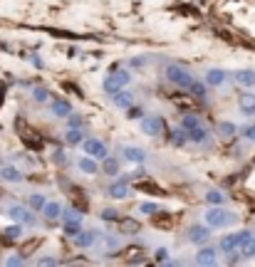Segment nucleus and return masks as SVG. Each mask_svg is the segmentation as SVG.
I'll return each mask as SVG.
<instances>
[{"label": "nucleus", "instance_id": "f257e3e1", "mask_svg": "<svg viewBox=\"0 0 255 267\" xmlns=\"http://www.w3.org/2000/svg\"><path fill=\"white\" fill-rule=\"evenodd\" d=\"M203 218H206V225H211V228H228V225H233V223L238 220V215H236V213L223 210V208H218V205L208 208Z\"/></svg>", "mask_w": 255, "mask_h": 267}, {"label": "nucleus", "instance_id": "f03ea898", "mask_svg": "<svg viewBox=\"0 0 255 267\" xmlns=\"http://www.w3.org/2000/svg\"><path fill=\"white\" fill-rule=\"evenodd\" d=\"M164 77H166L171 84H176V87H186V89H189V87L193 84L191 72H189L184 65H176V62H171V65L164 67Z\"/></svg>", "mask_w": 255, "mask_h": 267}, {"label": "nucleus", "instance_id": "7ed1b4c3", "mask_svg": "<svg viewBox=\"0 0 255 267\" xmlns=\"http://www.w3.org/2000/svg\"><path fill=\"white\" fill-rule=\"evenodd\" d=\"M129 82H131V74H129L127 69H122V72H114V74H109L107 79H104V92L109 94V97H114L117 92H122L124 87H127Z\"/></svg>", "mask_w": 255, "mask_h": 267}, {"label": "nucleus", "instance_id": "20e7f679", "mask_svg": "<svg viewBox=\"0 0 255 267\" xmlns=\"http://www.w3.org/2000/svg\"><path fill=\"white\" fill-rule=\"evenodd\" d=\"M139 129H141V134H146V136H161V134L166 132V122H164L161 117H144V119L139 122Z\"/></svg>", "mask_w": 255, "mask_h": 267}, {"label": "nucleus", "instance_id": "39448f33", "mask_svg": "<svg viewBox=\"0 0 255 267\" xmlns=\"http://www.w3.org/2000/svg\"><path fill=\"white\" fill-rule=\"evenodd\" d=\"M82 151L87 153V156H94V158H107L109 156V148L102 143V141H97V138H84L82 141Z\"/></svg>", "mask_w": 255, "mask_h": 267}, {"label": "nucleus", "instance_id": "423d86ee", "mask_svg": "<svg viewBox=\"0 0 255 267\" xmlns=\"http://www.w3.org/2000/svg\"><path fill=\"white\" fill-rule=\"evenodd\" d=\"M7 215H10L12 220L22 223V225H35V218H32V213H30V210H27L25 205H10Z\"/></svg>", "mask_w": 255, "mask_h": 267}, {"label": "nucleus", "instance_id": "0eeeda50", "mask_svg": "<svg viewBox=\"0 0 255 267\" xmlns=\"http://www.w3.org/2000/svg\"><path fill=\"white\" fill-rule=\"evenodd\" d=\"M208 238H211V225H193L189 230V240L193 245H203L208 243Z\"/></svg>", "mask_w": 255, "mask_h": 267}, {"label": "nucleus", "instance_id": "6e6552de", "mask_svg": "<svg viewBox=\"0 0 255 267\" xmlns=\"http://www.w3.org/2000/svg\"><path fill=\"white\" fill-rule=\"evenodd\" d=\"M206 84L208 87H223L226 84V79H228V72L226 69H218V67H213V69H208L206 72Z\"/></svg>", "mask_w": 255, "mask_h": 267}, {"label": "nucleus", "instance_id": "1a4fd4ad", "mask_svg": "<svg viewBox=\"0 0 255 267\" xmlns=\"http://www.w3.org/2000/svg\"><path fill=\"white\" fill-rule=\"evenodd\" d=\"M77 168H79L82 173H87V176H97V173H99V163H97V158H94V156H87V153L77 161Z\"/></svg>", "mask_w": 255, "mask_h": 267}, {"label": "nucleus", "instance_id": "9d476101", "mask_svg": "<svg viewBox=\"0 0 255 267\" xmlns=\"http://www.w3.org/2000/svg\"><path fill=\"white\" fill-rule=\"evenodd\" d=\"M238 107H241V112H243L246 117H253L255 114V94L253 92H243V94L238 97Z\"/></svg>", "mask_w": 255, "mask_h": 267}, {"label": "nucleus", "instance_id": "9b49d317", "mask_svg": "<svg viewBox=\"0 0 255 267\" xmlns=\"http://www.w3.org/2000/svg\"><path fill=\"white\" fill-rule=\"evenodd\" d=\"M72 240H74L77 248H92L94 240H97V233H94V230H79Z\"/></svg>", "mask_w": 255, "mask_h": 267}, {"label": "nucleus", "instance_id": "f8f14e48", "mask_svg": "<svg viewBox=\"0 0 255 267\" xmlns=\"http://www.w3.org/2000/svg\"><path fill=\"white\" fill-rule=\"evenodd\" d=\"M221 250H223V253H236V250H241V233L226 235V238L221 240Z\"/></svg>", "mask_w": 255, "mask_h": 267}, {"label": "nucleus", "instance_id": "ddd939ff", "mask_svg": "<svg viewBox=\"0 0 255 267\" xmlns=\"http://www.w3.org/2000/svg\"><path fill=\"white\" fill-rule=\"evenodd\" d=\"M124 158L131 163H144L146 161V151L139 146H124Z\"/></svg>", "mask_w": 255, "mask_h": 267}, {"label": "nucleus", "instance_id": "4468645a", "mask_svg": "<svg viewBox=\"0 0 255 267\" xmlns=\"http://www.w3.org/2000/svg\"><path fill=\"white\" fill-rule=\"evenodd\" d=\"M82 141H84V132H82L79 127H69V129L64 132V143H69V146H82Z\"/></svg>", "mask_w": 255, "mask_h": 267}, {"label": "nucleus", "instance_id": "2eb2a0df", "mask_svg": "<svg viewBox=\"0 0 255 267\" xmlns=\"http://www.w3.org/2000/svg\"><path fill=\"white\" fill-rule=\"evenodd\" d=\"M0 178H2V181H10V183H20L25 176H22L15 166H2V168H0Z\"/></svg>", "mask_w": 255, "mask_h": 267}, {"label": "nucleus", "instance_id": "dca6fc26", "mask_svg": "<svg viewBox=\"0 0 255 267\" xmlns=\"http://www.w3.org/2000/svg\"><path fill=\"white\" fill-rule=\"evenodd\" d=\"M42 213H45L47 220H57V218L62 215V203H57V200H47L45 208H42Z\"/></svg>", "mask_w": 255, "mask_h": 267}, {"label": "nucleus", "instance_id": "f3484780", "mask_svg": "<svg viewBox=\"0 0 255 267\" xmlns=\"http://www.w3.org/2000/svg\"><path fill=\"white\" fill-rule=\"evenodd\" d=\"M218 258H216V250L211 248H201V253L196 255V265H216Z\"/></svg>", "mask_w": 255, "mask_h": 267}, {"label": "nucleus", "instance_id": "a211bd4d", "mask_svg": "<svg viewBox=\"0 0 255 267\" xmlns=\"http://www.w3.org/2000/svg\"><path fill=\"white\" fill-rule=\"evenodd\" d=\"M236 82L241 87H255V72L253 69H238L236 72Z\"/></svg>", "mask_w": 255, "mask_h": 267}, {"label": "nucleus", "instance_id": "6ab92c4d", "mask_svg": "<svg viewBox=\"0 0 255 267\" xmlns=\"http://www.w3.org/2000/svg\"><path fill=\"white\" fill-rule=\"evenodd\" d=\"M52 114H55V117H60V119H67V117L72 114V107H69V102H64V99L52 102Z\"/></svg>", "mask_w": 255, "mask_h": 267}, {"label": "nucleus", "instance_id": "aec40b11", "mask_svg": "<svg viewBox=\"0 0 255 267\" xmlns=\"http://www.w3.org/2000/svg\"><path fill=\"white\" fill-rule=\"evenodd\" d=\"M112 99H114V107H119V109H129V107H131V102H134V99H131V92H127V89L117 92Z\"/></svg>", "mask_w": 255, "mask_h": 267}, {"label": "nucleus", "instance_id": "412c9836", "mask_svg": "<svg viewBox=\"0 0 255 267\" xmlns=\"http://www.w3.org/2000/svg\"><path fill=\"white\" fill-rule=\"evenodd\" d=\"M109 196L112 198H117V200H122V198H127L129 196V188H127V181L122 178V181H117L112 188H109Z\"/></svg>", "mask_w": 255, "mask_h": 267}, {"label": "nucleus", "instance_id": "4be33fe9", "mask_svg": "<svg viewBox=\"0 0 255 267\" xmlns=\"http://www.w3.org/2000/svg\"><path fill=\"white\" fill-rule=\"evenodd\" d=\"M189 141H193V143H206V141H208L206 127H196V129H191V132H189Z\"/></svg>", "mask_w": 255, "mask_h": 267}, {"label": "nucleus", "instance_id": "5701e85b", "mask_svg": "<svg viewBox=\"0 0 255 267\" xmlns=\"http://www.w3.org/2000/svg\"><path fill=\"white\" fill-rule=\"evenodd\" d=\"M102 168H104V176H117L119 173V161L112 158V156H107L104 163H102Z\"/></svg>", "mask_w": 255, "mask_h": 267}, {"label": "nucleus", "instance_id": "b1692460", "mask_svg": "<svg viewBox=\"0 0 255 267\" xmlns=\"http://www.w3.org/2000/svg\"><path fill=\"white\" fill-rule=\"evenodd\" d=\"M20 233H22L20 225H7V228L2 230V240H5V243H12V240L20 238Z\"/></svg>", "mask_w": 255, "mask_h": 267}, {"label": "nucleus", "instance_id": "393cba45", "mask_svg": "<svg viewBox=\"0 0 255 267\" xmlns=\"http://www.w3.org/2000/svg\"><path fill=\"white\" fill-rule=\"evenodd\" d=\"M206 87H208L206 79H203V82H196V79H193V84L189 87V92H191L196 99H206Z\"/></svg>", "mask_w": 255, "mask_h": 267}, {"label": "nucleus", "instance_id": "a878e982", "mask_svg": "<svg viewBox=\"0 0 255 267\" xmlns=\"http://www.w3.org/2000/svg\"><path fill=\"white\" fill-rule=\"evenodd\" d=\"M181 127H184L186 132H191L196 127H201V119H198L196 114H184V117H181Z\"/></svg>", "mask_w": 255, "mask_h": 267}, {"label": "nucleus", "instance_id": "bb28decb", "mask_svg": "<svg viewBox=\"0 0 255 267\" xmlns=\"http://www.w3.org/2000/svg\"><path fill=\"white\" fill-rule=\"evenodd\" d=\"M45 203H47V200H45L42 193H30V198H27V205H30L32 210H42V208H45Z\"/></svg>", "mask_w": 255, "mask_h": 267}, {"label": "nucleus", "instance_id": "cd10ccee", "mask_svg": "<svg viewBox=\"0 0 255 267\" xmlns=\"http://www.w3.org/2000/svg\"><path fill=\"white\" fill-rule=\"evenodd\" d=\"M82 230V225H79V220H64V225H62V233L64 235H69V238H74L77 233Z\"/></svg>", "mask_w": 255, "mask_h": 267}, {"label": "nucleus", "instance_id": "c85d7f7f", "mask_svg": "<svg viewBox=\"0 0 255 267\" xmlns=\"http://www.w3.org/2000/svg\"><path fill=\"white\" fill-rule=\"evenodd\" d=\"M206 203H208V205H223V203H226V193H221V191H208V193H206Z\"/></svg>", "mask_w": 255, "mask_h": 267}, {"label": "nucleus", "instance_id": "c756f323", "mask_svg": "<svg viewBox=\"0 0 255 267\" xmlns=\"http://www.w3.org/2000/svg\"><path fill=\"white\" fill-rule=\"evenodd\" d=\"M186 141H189V132H186L184 127H181L179 132H171V143H174V146H184Z\"/></svg>", "mask_w": 255, "mask_h": 267}, {"label": "nucleus", "instance_id": "7c9ffc66", "mask_svg": "<svg viewBox=\"0 0 255 267\" xmlns=\"http://www.w3.org/2000/svg\"><path fill=\"white\" fill-rule=\"evenodd\" d=\"M139 210H141L144 215H156L161 208H159V203H149V200H146V203H141V205H139Z\"/></svg>", "mask_w": 255, "mask_h": 267}, {"label": "nucleus", "instance_id": "2f4dec72", "mask_svg": "<svg viewBox=\"0 0 255 267\" xmlns=\"http://www.w3.org/2000/svg\"><path fill=\"white\" fill-rule=\"evenodd\" d=\"M32 99H35L37 104H42V102H47V99H50V92H47L45 87H37V89L32 92Z\"/></svg>", "mask_w": 255, "mask_h": 267}, {"label": "nucleus", "instance_id": "473e14b6", "mask_svg": "<svg viewBox=\"0 0 255 267\" xmlns=\"http://www.w3.org/2000/svg\"><path fill=\"white\" fill-rule=\"evenodd\" d=\"M236 132H238V129H236L233 122H221V134H223V136H233Z\"/></svg>", "mask_w": 255, "mask_h": 267}, {"label": "nucleus", "instance_id": "72a5a7b5", "mask_svg": "<svg viewBox=\"0 0 255 267\" xmlns=\"http://www.w3.org/2000/svg\"><path fill=\"white\" fill-rule=\"evenodd\" d=\"M122 230H124V233H136V230H139V223H136V220H122Z\"/></svg>", "mask_w": 255, "mask_h": 267}, {"label": "nucleus", "instance_id": "f704fd0d", "mask_svg": "<svg viewBox=\"0 0 255 267\" xmlns=\"http://www.w3.org/2000/svg\"><path fill=\"white\" fill-rule=\"evenodd\" d=\"M62 215H64V220H82V213H79V210H74V208L64 210Z\"/></svg>", "mask_w": 255, "mask_h": 267}, {"label": "nucleus", "instance_id": "c9c22d12", "mask_svg": "<svg viewBox=\"0 0 255 267\" xmlns=\"http://www.w3.org/2000/svg\"><path fill=\"white\" fill-rule=\"evenodd\" d=\"M241 253H243V258H255V238L246 245V248H243V250H241Z\"/></svg>", "mask_w": 255, "mask_h": 267}, {"label": "nucleus", "instance_id": "e433bc0d", "mask_svg": "<svg viewBox=\"0 0 255 267\" xmlns=\"http://www.w3.org/2000/svg\"><path fill=\"white\" fill-rule=\"evenodd\" d=\"M154 258H156V263H169V250H166V248H159Z\"/></svg>", "mask_w": 255, "mask_h": 267}, {"label": "nucleus", "instance_id": "4c0bfd02", "mask_svg": "<svg viewBox=\"0 0 255 267\" xmlns=\"http://www.w3.org/2000/svg\"><path fill=\"white\" fill-rule=\"evenodd\" d=\"M127 112H129V114H127L129 119H144V112H141L139 107H129Z\"/></svg>", "mask_w": 255, "mask_h": 267}, {"label": "nucleus", "instance_id": "58836bf2", "mask_svg": "<svg viewBox=\"0 0 255 267\" xmlns=\"http://www.w3.org/2000/svg\"><path fill=\"white\" fill-rule=\"evenodd\" d=\"M102 220H119V215H117V210L107 208V210H102Z\"/></svg>", "mask_w": 255, "mask_h": 267}, {"label": "nucleus", "instance_id": "ea45409f", "mask_svg": "<svg viewBox=\"0 0 255 267\" xmlns=\"http://www.w3.org/2000/svg\"><path fill=\"white\" fill-rule=\"evenodd\" d=\"M67 124H69V127H82V117H77V114H69V117H67Z\"/></svg>", "mask_w": 255, "mask_h": 267}, {"label": "nucleus", "instance_id": "a19ab883", "mask_svg": "<svg viewBox=\"0 0 255 267\" xmlns=\"http://www.w3.org/2000/svg\"><path fill=\"white\" fill-rule=\"evenodd\" d=\"M243 136H246L248 141H255V124L253 127H246V129H243Z\"/></svg>", "mask_w": 255, "mask_h": 267}, {"label": "nucleus", "instance_id": "79ce46f5", "mask_svg": "<svg viewBox=\"0 0 255 267\" xmlns=\"http://www.w3.org/2000/svg\"><path fill=\"white\" fill-rule=\"evenodd\" d=\"M22 263H25V260H22L20 255H12V258H7V260H5V265H22Z\"/></svg>", "mask_w": 255, "mask_h": 267}, {"label": "nucleus", "instance_id": "37998d69", "mask_svg": "<svg viewBox=\"0 0 255 267\" xmlns=\"http://www.w3.org/2000/svg\"><path fill=\"white\" fill-rule=\"evenodd\" d=\"M129 65H131V67H144V65H146V57H134Z\"/></svg>", "mask_w": 255, "mask_h": 267}, {"label": "nucleus", "instance_id": "c03bdc74", "mask_svg": "<svg viewBox=\"0 0 255 267\" xmlns=\"http://www.w3.org/2000/svg\"><path fill=\"white\" fill-rule=\"evenodd\" d=\"M55 263H57L55 258H40L37 260V265H55Z\"/></svg>", "mask_w": 255, "mask_h": 267}]
</instances>
